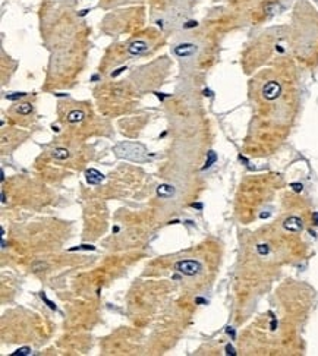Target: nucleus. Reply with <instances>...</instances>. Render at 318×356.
Masks as SVG:
<instances>
[{
    "mask_svg": "<svg viewBox=\"0 0 318 356\" xmlns=\"http://www.w3.org/2000/svg\"><path fill=\"white\" fill-rule=\"evenodd\" d=\"M27 94L25 92H13V94H7L6 95V98L9 101H16V100H19V98H22V97H25Z\"/></svg>",
    "mask_w": 318,
    "mask_h": 356,
    "instance_id": "f3484780",
    "label": "nucleus"
},
{
    "mask_svg": "<svg viewBox=\"0 0 318 356\" xmlns=\"http://www.w3.org/2000/svg\"><path fill=\"white\" fill-rule=\"evenodd\" d=\"M193 208H203V204H192Z\"/></svg>",
    "mask_w": 318,
    "mask_h": 356,
    "instance_id": "393cba45",
    "label": "nucleus"
},
{
    "mask_svg": "<svg viewBox=\"0 0 318 356\" xmlns=\"http://www.w3.org/2000/svg\"><path fill=\"white\" fill-rule=\"evenodd\" d=\"M113 232H115V233H117V232H119V227L115 226V227H113Z\"/></svg>",
    "mask_w": 318,
    "mask_h": 356,
    "instance_id": "a878e982",
    "label": "nucleus"
},
{
    "mask_svg": "<svg viewBox=\"0 0 318 356\" xmlns=\"http://www.w3.org/2000/svg\"><path fill=\"white\" fill-rule=\"evenodd\" d=\"M174 192H176L174 186L167 185V183H161V185L157 186V195L160 198H172L174 195Z\"/></svg>",
    "mask_w": 318,
    "mask_h": 356,
    "instance_id": "6e6552de",
    "label": "nucleus"
},
{
    "mask_svg": "<svg viewBox=\"0 0 318 356\" xmlns=\"http://www.w3.org/2000/svg\"><path fill=\"white\" fill-rule=\"evenodd\" d=\"M292 188H293L296 192H301V191H302V185H299V183H292Z\"/></svg>",
    "mask_w": 318,
    "mask_h": 356,
    "instance_id": "412c9836",
    "label": "nucleus"
},
{
    "mask_svg": "<svg viewBox=\"0 0 318 356\" xmlns=\"http://www.w3.org/2000/svg\"><path fill=\"white\" fill-rule=\"evenodd\" d=\"M174 268L183 276H197L201 273L203 265H201V262H198L195 260H185V261H178L174 264Z\"/></svg>",
    "mask_w": 318,
    "mask_h": 356,
    "instance_id": "f03ea898",
    "label": "nucleus"
},
{
    "mask_svg": "<svg viewBox=\"0 0 318 356\" xmlns=\"http://www.w3.org/2000/svg\"><path fill=\"white\" fill-rule=\"evenodd\" d=\"M257 251H258L260 255H267L270 252V248H268V245H265V243H260V245H257Z\"/></svg>",
    "mask_w": 318,
    "mask_h": 356,
    "instance_id": "dca6fc26",
    "label": "nucleus"
},
{
    "mask_svg": "<svg viewBox=\"0 0 318 356\" xmlns=\"http://www.w3.org/2000/svg\"><path fill=\"white\" fill-rule=\"evenodd\" d=\"M217 160V155H216V153L214 151H208V158H207V161H205V166L203 167V170H205V168H208L210 166H211L214 161Z\"/></svg>",
    "mask_w": 318,
    "mask_h": 356,
    "instance_id": "f8f14e48",
    "label": "nucleus"
},
{
    "mask_svg": "<svg viewBox=\"0 0 318 356\" xmlns=\"http://www.w3.org/2000/svg\"><path fill=\"white\" fill-rule=\"evenodd\" d=\"M147 50H148V44L145 43V41H142V40L134 41V43L128 47V51H129L130 54H142V53H145Z\"/></svg>",
    "mask_w": 318,
    "mask_h": 356,
    "instance_id": "0eeeda50",
    "label": "nucleus"
},
{
    "mask_svg": "<svg viewBox=\"0 0 318 356\" xmlns=\"http://www.w3.org/2000/svg\"><path fill=\"white\" fill-rule=\"evenodd\" d=\"M312 218H314V222H315V223H317V224H318V212H314Z\"/></svg>",
    "mask_w": 318,
    "mask_h": 356,
    "instance_id": "5701e85b",
    "label": "nucleus"
},
{
    "mask_svg": "<svg viewBox=\"0 0 318 356\" xmlns=\"http://www.w3.org/2000/svg\"><path fill=\"white\" fill-rule=\"evenodd\" d=\"M195 300H197V303H205V300H204L203 298H197Z\"/></svg>",
    "mask_w": 318,
    "mask_h": 356,
    "instance_id": "b1692460",
    "label": "nucleus"
},
{
    "mask_svg": "<svg viewBox=\"0 0 318 356\" xmlns=\"http://www.w3.org/2000/svg\"><path fill=\"white\" fill-rule=\"evenodd\" d=\"M16 111H18L19 115L27 116V115H29V113L32 111V106H31L29 103H25V104H21L19 107H16Z\"/></svg>",
    "mask_w": 318,
    "mask_h": 356,
    "instance_id": "9b49d317",
    "label": "nucleus"
},
{
    "mask_svg": "<svg viewBox=\"0 0 318 356\" xmlns=\"http://www.w3.org/2000/svg\"><path fill=\"white\" fill-rule=\"evenodd\" d=\"M197 25H198V22H197V21H188V22H186V24L183 25V28H188V29H189V28H195V27H197Z\"/></svg>",
    "mask_w": 318,
    "mask_h": 356,
    "instance_id": "a211bd4d",
    "label": "nucleus"
},
{
    "mask_svg": "<svg viewBox=\"0 0 318 356\" xmlns=\"http://www.w3.org/2000/svg\"><path fill=\"white\" fill-rule=\"evenodd\" d=\"M123 71H126V67H119V69H116L115 72H111V78H116L117 75H120Z\"/></svg>",
    "mask_w": 318,
    "mask_h": 356,
    "instance_id": "6ab92c4d",
    "label": "nucleus"
},
{
    "mask_svg": "<svg viewBox=\"0 0 318 356\" xmlns=\"http://www.w3.org/2000/svg\"><path fill=\"white\" fill-rule=\"evenodd\" d=\"M85 179L90 185H98L104 180V174L95 168H88V170H85Z\"/></svg>",
    "mask_w": 318,
    "mask_h": 356,
    "instance_id": "423d86ee",
    "label": "nucleus"
},
{
    "mask_svg": "<svg viewBox=\"0 0 318 356\" xmlns=\"http://www.w3.org/2000/svg\"><path fill=\"white\" fill-rule=\"evenodd\" d=\"M195 51H197V46H195V44H191V43H183V44H179V46L174 47V54L179 56V57H189V56H192Z\"/></svg>",
    "mask_w": 318,
    "mask_h": 356,
    "instance_id": "20e7f679",
    "label": "nucleus"
},
{
    "mask_svg": "<svg viewBox=\"0 0 318 356\" xmlns=\"http://www.w3.org/2000/svg\"><path fill=\"white\" fill-rule=\"evenodd\" d=\"M113 151H115V154L119 158H125L129 160V161H135V163H145L149 158L147 148L142 144H138V142L123 141V142H119L116 145Z\"/></svg>",
    "mask_w": 318,
    "mask_h": 356,
    "instance_id": "f257e3e1",
    "label": "nucleus"
},
{
    "mask_svg": "<svg viewBox=\"0 0 318 356\" xmlns=\"http://www.w3.org/2000/svg\"><path fill=\"white\" fill-rule=\"evenodd\" d=\"M40 298H41L44 302H46V305H47L50 309H53V311H57V306H56V303L51 302V300H50V299L46 296V293H44V292H43V293H40Z\"/></svg>",
    "mask_w": 318,
    "mask_h": 356,
    "instance_id": "4468645a",
    "label": "nucleus"
},
{
    "mask_svg": "<svg viewBox=\"0 0 318 356\" xmlns=\"http://www.w3.org/2000/svg\"><path fill=\"white\" fill-rule=\"evenodd\" d=\"M51 155L56 160H66L69 158V151L66 148H54L51 151Z\"/></svg>",
    "mask_w": 318,
    "mask_h": 356,
    "instance_id": "9d476101",
    "label": "nucleus"
},
{
    "mask_svg": "<svg viewBox=\"0 0 318 356\" xmlns=\"http://www.w3.org/2000/svg\"><path fill=\"white\" fill-rule=\"evenodd\" d=\"M5 201H6V199H5V193L2 192V202H3V204H5Z\"/></svg>",
    "mask_w": 318,
    "mask_h": 356,
    "instance_id": "bb28decb",
    "label": "nucleus"
},
{
    "mask_svg": "<svg viewBox=\"0 0 318 356\" xmlns=\"http://www.w3.org/2000/svg\"><path fill=\"white\" fill-rule=\"evenodd\" d=\"M85 119V113L81 110H72L68 113V122L71 123H78V122H82Z\"/></svg>",
    "mask_w": 318,
    "mask_h": 356,
    "instance_id": "1a4fd4ad",
    "label": "nucleus"
},
{
    "mask_svg": "<svg viewBox=\"0 0 318 356\" xmlns=\"http://www.w3.org/2000/svg\"><path fill=\"white\" fill-rule=\"evenodd\" d=\"M28 355H31V349L29 347H21V349H18L16 352H13L12 355L10 356H28Z\"/></svg>",
    "mask_w": 318,
    "mask_h": 356,
    "instance_id": "ddd939ff",
    "label": "nucleus"
},
{
    "mask_svg": "<svg viewBox=\"0 0 318 356\" xmlns=\"http://www.w3.org/2000/svg\"><path fill=\"white\" fill-rule=\"evenodd\" d=\"M283 227L289 232H301L304 229V224H302V220L299 217L292 216V217H287L283 222Z\"/></svg>",
    "mask_w": 318,
    "mask_h": 356,
    "instance_id": "39448f33",
    "label": "nucleus"
},
{
    "mask_svg": "<svg viewBox=\"0 0 318 356\" xmlns=\"http://www.w3.org/2000/svg\"><path fill=\"white\" fill-rule=\"evenodd\" d=\"M69 251H71V252H73V251H95V246L84 243V245H79V246H75V248H71Z\"/></svg>",
    "mask_w": 318,
    "mask_h": 356,
    "instance_id": "2eb2a0df",
    "label": "nucleus"
},
{
    "mask_svg": "<svg viewBox=\"0 0 318 356\" xmlns=\"http://www.w3.org/2000/svg\"><path fill=\"white\" fill-rule=\"evenodd\" d=\"M88 12H90V10H88V9H84V10H81V13H79V16H85V15H87Z\"/></svg>",
    "mask_w": 318,
    "mask_h": 356,
    "instance_id": "4be33fe9",
    "label": "nucleus"
},
{
    "mask_svg": "<svg viewBox=\"0 0 318 356\" xmlns=\"http://www.w3.org/2000/svg\"><path fill=\"white\" fill-rule=\"evenodd\" d=\"M281 94V85L277 81H270L267 82L262 87V97L265 100H276L277 97Z\"/></svg>",
    "mask_w": 318,
    "mask_h": 356,
    "instance_id": "7ed1b4c3",
    "label": "nucleus"
},
{
    "mask_svg": "<svg viewBox=\"0 0 318 356\" xmlns=\"http://www.w3.org/2000/svg\"><path fill=\"white\" fill-rule=\"evenodd\" d=\"M226 352L229 353V355H236V352H235V349L230 346V344H227L226 346Z\"/></svg>",
    "mask_w": 318,
    "mask_h": 356,
    "instance_id": "aec40b11",
    "label": "nucleus"
}]
</instances>
